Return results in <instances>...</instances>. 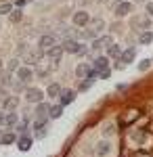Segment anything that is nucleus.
I'll list each match as a JSON object with an SVG mask.
<instances>
[{
  "mask_svg": "<svg viewBox=\"0 0 153 157\" xmlns=\"http://www.w3.org/2000/svg\"><path fill=\"white\" fill-rule=\"evenodd\" d=\"M107 52H109V57H118L122 50H120L118 44H109V50H107Z\"/></svg>",
  "mask_w": 153,
  "mask_h": 157,
  "instance_id": "obj_17",
  "label": "nucleus"
},
{
  "mask_svg": "<svg viewBox=\"0 0 153 157\" xmlns=\"http://www.w3.org/2000/svg\"><path fill=\"white\" fill-rule=\"evenodd\" d=\"M17 67H19V61L13 59V61H11V65H9V69H17Z\"/></svg>",
  "mask_w": 153,
  "mask_h": 157,
  "instance_id": "obj_29",
  "label": "nucleus"
},
{
  "mask_svg": "<svg viewBox=\"0 0 153 157\" xmlns=\"http://www.w3.org/2000/svg\"><path fill=\"white\" fill-rule=\"evenodd\" d=\"M0 124H4V115L2 113H0Z\"/></svg>",
  "mask_w": 153,
  "mask_h": 157,
  "instance_id": "obj_32",
  "label": "nucleus"
},
{
  "mask_svg": "<svg viewBox=\"0 0 153 157\" xmlns=\"http://www.w3.org/2000/svg\"><path fill=\"white\" fill-rule=\"evenodd\" d=\"M53 46H57V44H55V36H50V34H48V36L40 38V48H42V50H46V52H48Z\"/></svg>",
  "mask_w": 153,
  "mask_h": 157,
  "instance_id": "obj_3",
  "label": "nucleus"
},
{
  "mask_svg": "<svg viewBox=\"0 0 153 157\" xmlns=\"http://www.w3.org/2000/svg\"><path fill=\"white\" fill-rule=\"evenodd\" d=\"M6 101H9V94H6V90H4V88H0V103L4 105Z\"/></svg>",
  "mask_w": 153,
  "mask_h": 157,
  "instance_id": "obj_26",
  "label": "nucleus"
},
{
  "mask_svg": "<svg viewBox=\"0 0 153 157\" xmlns=\"http://www.w3.org/2000/svg\"><path fill=\"white\" fill-rule=\"evenodd\" d=\"M17 78H19V82H27V80L32 78V69H29V67H19Z\"/></svg>",
  "mask_w": 153,
  "mask_h": 157,
  "instance_id": "obj_8",
  "label": "nucleus"
},
{
  "mask_svg": "<svg viewBox=\"0 0 153 157\" xmlns=\"http://www.w3.org/2000/svg\"><path fill=\"white\" fill-rule=\"evenodd\" d=\"M88 21H90V17H88V13L80 11V13H76V15H73V23H76V25H86Z\"/></svg>",
  "mask_w": 153,
  "mask_h": 157,
  "instance_id": "obj_6",
  "label": "nucleus"
},
{
  "mask_svg": "<svg viewBox=\"0 0 153 157\" xmlns=\"http://www.w3.org/2000/svg\"><path fill=\"white\" fill-rule=\"evenodd\" d=\"M134 57H136V50H134V48L124 50V55H122V63H132Z\"/></svg>",
  "mask_w": 153,
  "mask_h": 157,
  "instance_id": "obj_11",
  "label": "nucleus"
},
{
  "mask_svg": "<svg viewBox=\"0 0 153 157\" xmlns=\"http://www.w3.org/2000/svg\"><path fill=\"white\" fill-rule=\"evenodd\" d=\"M25 98L29 101V103H42V90H38V88H29L27 92H25Z\"/></svg>",
  "mask_w": 153,
  "mask_h": 157,
  "instance_id": "obj_2",
  "label": "nucleus"
},
{
  "mask_svg": "<svg viewBox=\"0 0 153 157\" xmlns=\"http://www.w3.org/2000/svg\"><path fill=\"white\" fill-rule=\"evenodd\" d=\"M4 121H6L9 126H15V124H17V115H15V113H9V115L4 117Z\"/></svg>",
  "mask_w": 153,
  "mask_h": 157,
  "instance_id": "obj_20",
  "label": "nucleus"
},
{
  "mask_svg": "<svg viewBox=\"0 0 153 157\" xmlns=\"http://www.w3.org/2000/svg\"><path fill=\"white\" fill-rule=\"evenodd\" d=\"M105 134H113V126H107V128H105Z\"/></svg>",
  "mask_w": 153,
  "mask_h": 157,
  "instance_id": "obj_31",
  "label": "nucleus"
},
{
  "mask_svg": "<svg viewBox=\"0 0 153 157\" xmlns=\"http://www.w3.org/2000/svg\"><path fill=\"white\" fill-rule=\"evenodd\" d=\"M61 111H63V105H59V107H53V109H50V117H59Z\"/></svg>",
  "mask_w": 153,
  "mask_h": 157,
  "instance_id": "obj_21",
  "label": "nucleus"
},
{
  "mask_svg": "<svg viewBox=\"0 0 153 157\" xmlns=\"http://www.w3.org/2000/svg\"><path fill=\"white\" fill-rule=\"evenodd\" d=\"M94 67H96V71H105L107 69V59L105 57H99V59L94 61Z\"/></svg>",
  "mask_w": 153,
  "mask_h": 157,
  "instance_id": "obj_13",
  "label": "nucleus"
},
{
  "mask_svg": "<svg viewBox=\"0 0 153 157\" xmlns=\"http://www.w3.org/2000/svg\"><path fill=\"white\" fill-rule=\"evenodd\" d=\"M151 40H153V34H151V32H143V34H141V44H149Z\"/></svg>",
  "mask_w": 153,
  "mask_h": 157,
  "instance_id": "obj_16",
  "label": "nucleus"
},
{
  "mask_svg": "<svg viewBox=\"0 0 153 157\" xmlns=\"http://www.w3.org/2000/svg\"><path fill=\"white\" fill-rule=\"evenodd\" d=\"M136 117H139V111H136V109H130V111H128V115H126V121L136 120Z\"/></svg>",
  "mask_w": 153,
  "mask_h": 157,
  "instance_id": "obj_22",
  "label": "nucleus"
},
{
  "mask_svg": "<svg viewBox=\"0 0 153 157\" xmlns=\"http://www.w3.org/2000/svg\"><path fill=\"white\" fill-rule=\"evenodd\" d=\"M2 143H4V145H9V143H15V136H13V134H6V136L2 138Z\"/></svg>",
  "mask_w": 153,
  "mask_h": 157,
  "instance_id": "obj_27",
  "label": "nucleus"
},
{
  "mask_svg": "<svg viewBox=\"0 0 153 157\" xmlns=\"http://www.w3.org/2000/svg\"><path fill=\"white\" fill-rule=\"evenodd\" d=\"M11 21H13V23L21 21V11H19V9H15V11H11Z\"/></svg>",
  "mask_w": 153,
  "mask_h": 157,
  "instance_id": "obj_19",
  "label": "nucleus"
},
{
  "mask_svg": "<svg viewBox=\"0 0 153 157\" xmlns=\"http://www.w3.org/2000/svg\"><path fill=\"white\" fill-rule=\"evenodd\" d=\"M11 11H13V6L9 4V2H4V4H0V15H2V13H11Z\"/></svg>",
  "mask_w": 153,
  "mask_h": 157,
  "instance_id": "obj_23",
  "label": "nucleus"
},
{
  "mask_svg": "<svg viewBox=\"0 0 153 157\" xmlns=\"http://www.w3.org/2000/svg\"><path fill=\"white\" fill-rule=\"evenodd\" d=\"M4 107H6V109H15V107H17V98H9V101L4 103Z\"/></svg>",
  "mask_w": 153,
  "mask_h": 157,
  "instance_id": "obj_25",
  "label": "nucleus"
},
{
  "mask_svg": "<svg viewBox=\"0 0 153 157\" xmlns=\"http://www.w3.org/2000/svg\"><path fill=\"white\" fill-rule=\"evenodd\" d=\"M153 61H149V59H145V61H141V65H139V69L141 71H145V69H149V65H151Z\"/></svg>",
  "mask_w": 153,
  "mask_h": 157,
  "instance_id": "obj_24",
  "label": "nucleus"
},
{
  "mask_svg": "<svg viewBox=\"0 0 153 157\" xmlns=\"http://www.w3.org/2000/svg\"><path fill=\"white\" fill-rule=\"evenodd\" d=\"M46 94H48V98L59 97V94H61V86L59 84H50V86H48V90H46Z\"/></svg>",
  "mask_w": 153,
  "mask_h": 157,
  "instance_id": "obj_10",
  "label": "nucleus"
},
{
  "mask_svg": "<svg viewBox=\"0 0 153 157\" xmlns=\"http://www.w3.org/2000/svg\"><path fill=\"white\" fill-rule=\"evenodd\" d=\"M90 73H92V69H90L88 63H80V65L76 67V75H78V78H88Z\"/></svg>",
  "mask_w": 153,
  "mask_h": 157,
  "instance_id": "obj_4",
  "label": "nucleus"
},
{
  "mask_svg": "<svg viewBox=\"0 0 153 157\" xmlns=\"http://www.w3.org/2000/svg\"><path fill=\"white\" fill-rule=\"evenodd\" d=\"M130 11H132V4H130V2H122V4H120L118 9H116V13H118L120 17H124V15H128Z\"/></svg>",
  "mask_w": 153,
  "mask_h": 157,
  "instance_id": "obj_9",
  "label": "nucleus"
},
{
  "mask_svg": "<svg viewBox=\"0 0 153 157\" xmlns=\"http://www.w3.org/2000/svg\"><path fill=\"white\" fill-rule=\"evenodd\" d=\"M136 2H141V0H136Z\"/></svg>",
  "mask_w": 153,
  "mask_h": 157,
  "instance_id": "obj_33",
  "label": "nucleus"
},
{
  "mask_svg": "<svg viewBox=\"0 0 153 157\" xmlns=\"http://www.w3.org/2000/svg\"><path fill=\"white\" fill-rule=\"evenodd\" d=\"M63 50H67V52H78V55H84V52H86V46L78 44V42H73V40H67V42H63Z\"/></svg>",
  "mask_w": 153,
  "mask_h": 157,
  "instance_id": "obj_1",
  "label": "nucleus"
},
{
  "mask_svg": "<svg viewBox=\"0 0 153 157\" xmlns=\"http://www.w3.org/2000/svg\"><path fill=\"white\" fill-rule=\"evenodd\" d=\"M61 52H63V46H53V48L48 50V57H50L53 61H57L61 57Z\"/></svg>",
  "mask_w": 153,
  "mask_h": 157,
  "instance_id": "obj_12",
  "label": "nucleus"
},
{
  "mask_svg": "<svg viewBox=\"0 0 153 157\" xmlns=\"http://www.w3.org/2000/svg\"><path fill=\"white\" fill-rule=\"evenodd\" d=\"M147 13H149V15H153V2H149V4H147Z\"/></svg>",
  "mask_w": 153,
  "mask_h": 157,
  "instance_id": "obj_30",
  "label": "nucleus"
},
{
  "mask_svg": "<svg viewBox=\"0 0 153 157\" xmlns=\"http://www.w3.org/2000/svg\"><path fill=\"white\" fill-rule=\"evenodd\" d=\"M109 151H111V145H109L107 140H101V143L96 145V155H99V157H107V155H109Z\"/></svg>",
  "mask_w": 153,
  "mask_h": 157,
  "instance_id": "obj_5",
  "label": "nucleus"
},
{
  "mask_svg": "<svg viewBox=\"0 0 153 157\" xmlns=\"http://www.w3.org/2000/svg\"><path fill=\"white\" fill-rule=\"evenodd\" d=\"M107 44H111V38H101V40H94L92 48H101V46H107Z\"/></svg>",
  "mask_w": 153,
  "mask_h": 157,
  "instance_id": "obj_15",
  "label": "nucleus"
},
{
  "mask_svg": "<svg viewBox=\"0 0 153 157\" xmlns=\"http://www.w3.org/2000/svg\"><path fill=\"white\" fill-rule=\"evenodd\" d=\"M29 147H32V138H27V136L19 138V149L21 151H29Z\"/></svg>",
  "mask_w": 153,
  "mask_h": 157,
  "instance_id": "obj_14",
  "label": "nucleus"
},
{
  "mask_svg": "<svg viewBox=\"0 0 153 157\" xmlns=\"http://www.w3.org/2000/svg\"><path fill=\"white\" fill-rule=\"evenodd\" d=\"M73 98H76L73 90H63L61 92V105H69V103H73Z\"/></svg>",
  "mask_w": 153,
  "mask_h": 157,
  "instance_id": "obj_7",
  "label": "nucleus"
},
{
  "mask_svg": "<svg viewBox=\"0 0 153 157\" xmlns=\"http://www.w3.org/2000/svg\"><path fill=\"white\" fill-rule=\"evenodd\" d=\"M92 25L96 27V29H101V27H103L105 23H103V19H94V21H92Z\"/></svg>",
  "mask_w": 153,
  "mask_h": 157,
  "instance_id": "obj_28",
  "label": "nucleus"
},
{
  "mask_svg": "<svg viewBox=\"0 0 153 157\" xmlns=\"http://www.w3.org/2000/svg\"><path fill=\"white\" fill-rule=\"evenodd\" d=\"M46 111H48V105H46V103H40V105H38V115H40L42 120H44V115H46Z\"/></svg>",
  "mask_w": 153,
  "mask_h": 157,
  "instance_id": "obj_18",
  "label": "nucleus"
}]
</instances>
